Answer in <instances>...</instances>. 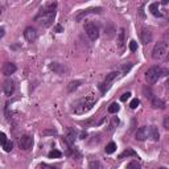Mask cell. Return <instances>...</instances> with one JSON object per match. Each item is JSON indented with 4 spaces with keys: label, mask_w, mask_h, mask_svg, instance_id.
<instances>
[{
    "label": "cell",
    "mask_w": 169,
    "mask_h": 169,
    "mask_svg": "<svg viewBox=\"0 0 169 169\" xmlns=\"http://www.w3.org/2000/svg\"><path fill=\"white\" fill-rule=\"evenodd\" d=\"M129 156H132V157H136V156H138V153H136L134 149L128 148V149H125L124 152H122V153H120L119 159H124V157H129Z\"/></svg>",
    "instance_id": "obj_21"
},
{
    "label": "cell",
    "mask_w": 169,
    "mask_h": 169,
    "mask_svg": "<svg viewBox=\"0 0 169 169\" xmlns=\"http://www.w3.org/2000/svg\"><path fill=\"white\" fill-rule=\"evenodd\" d=\"M50 69L54 71V73H57V74H63L65 73V66L63 65H61V63H57V62L50 65Z\"/></svg>",
    "instance_id": "obj_16"
},
{
    "label": "cell",
    "mask_w": 169,
    "mask_h": 169,
    "mask_svg": "<svg viewBox=\"0 0 169 169\" xmlns=\"http://www.w3.org/2000/svg\"><path fill=\"white\" fill-rule=\"evenodd\" d=\"M49 159H58V157L62 156V153L60 152V151H57V149H53V151H50L49 152Z\"/></svg>",
    "instance_id": "obj_25"
},
{
    "label": "cell",
    "mask_w": 169,
    "mask_h": 169,
    "mask_svg": "<svg viewBox=\"0 0 169 169\" xmlns=\"http://www.w3.org/2000/svg\"><path fill=\"white\" fill-rule=\"evenodd\" d=\"M148 136H149V127H147V125H143V127L138 128L135 132V138H136V140H139V141L145 140Z\"/></svg>",
    "instance_id": "obj_8"
},
{
    "label": "cell",
    "mask_w": 169,
    "mask_h": 169,
    "mask_svg": "<svg viewBox=\"0 0 169 169\" xmlns=\"http://www.w3.org/2000/svg\"><path fill=\"white\" fill-rule=\"evenodd\" d=\"M54 31L57 32V33H60V32H62L63 29H62V27H61V25H56V28H54Z\"/></svg>",
    "instance_id": "obj_38"
},
{
    "label": "cell",
    "mask_w": 169,
    "mask_h": 169,
    "mask_svg": "<svg viewBox=\"0 0 169 169\" xmlns=\"http://www.w3.org/2000/svg\"><path fill=\"white\" fill-rule=\"evenodd\" d=\"M102 12V8L100 7H95V8H87V9H83L81 11L80 13H78L77 16H75V20L77 21H81L83 17H86L87 15H90V13H100Z\"/></svg>",
    "instance_id": "obj_10"
},
{
    "label": "cell",
    "mask_w": 169,
    "mask_h": 169,
    "mask_svg": "<svg viewBox=\"0 0 169 169\" xmlns=\"http://www.w3.org/2000/svg\"><path fill=\"white\" fill-rule=\"evenodd\" d=\"M143 91H144V94H145V96H147V98H149V99H153V94H152V91H151V89H147V87H144V89H143Z\"/></svg>",
    "instance_id": "obj_32"
},
{
    "label": "cell",
    "mask_w": 169,
    "mask_h": 169,
    "mask_svg": "<svg viewBox=\"0 0 169 169\" xmlns=\"http://www.w3.org/2000/svg\"><path fill=\"white\" fill-rule=\"evenodd\" d=\"M149 135L154 141H157V140L160 139V132H159V129H157L156 125H151L149 127Z\"/></svg>",
    "instance_id": "obj_15"
},
{
    "label": "cell",
    "mask_w": 169,
    "mask_h": 169,
    "mask_svg": "<svg viewBox=\"0 0 169 169\" xmlns=\"http://www.w3.org/2000/svg\"><path fill=\"white\" fill-rule=\"evenodd\" d=\"M3 148H4L5 152H11V151H12V148H13L12 141H7V143H5V145L3 147Z\"/></svg>",
    "instance_id": "obj_31"
},
{
    "label": "cell",
    "mask_w": 169,
    "mask_h": 169,
    "mask_svg": "<svg viewBox=\"0 0 169 169\" xmlns=\"http://www.w3.org/2000/svg\"><path fill=\"white\" fill-rule=\"evenodd\" d=\"M131 67H132V62H125L123 66H122V71L120 73L122 74H127L129 70H131Z\"/></svg>",
    "instance_id": "obj_27"
},
{
    "label": "cell",
    "mask_w": 169,
    "mask_h": 169,
    "mask_svg": "<svg viewBox=\"0 0 169 169\" xmlns=\"http://www.w3.org/2000/svg\"><path fill=\"white\" fill-rule=\"evenodd\" d=\"M95 102H96V99L94 98V96H93V95H87V96H85V98L80 99L78 102H75L73 110H74L75 114L82 115V114L87 112L90 109H93V106L95 105Z\"/></svg>",
    "instance_id": "obj_1"
},
{
    "label": "cell",
    "mask_w": 169,
    "mask_h": 169,
    "mask_svg": "<svg viewBox=\"0 0 169 169\" xmlns=\"http://www.w3.org/2000/svg\"><path fill=\"white\" fill-rule=\"evenodd\" d=\"M118 46H119L120 49H123V46H124V29L123 28L120 29L119 36H118Z\"/></svg>",
    "instance_id": "obj_22"
},
{
    "label": "cell",
    "mask_w": 169,
    "mask_h": 169,
    "mask_svg": "<svg viewBox=\"0 0 169 169\" xmlns=\"http://www.w3.org/2000/svg\"><path fill=\"white\" fill-rule=\"evenodd\" d=\"M89 169H105V167L99 160H91L89 163Z\"/></svg>",
    "instance_id": "obj_20"
},
{
    "label": "cell",
    "mask_w": 169,
    "mask_h": 169,
    "mask_svg": "<svg viewBox=\"0 0 169 169\" xmlns=\"http://www.w3.org/2000/svg\"><path fill=\"white\" fill-rule=\"evenodd\" d=\"M153 36H152V32H151L149 29H147V28H143L141 32H140V40H141V42L144 45L149 44L151 41H152Z\"/></svg>",
    "instance_id": "obj_11"
},
{
    "label": "cell",
    "mask_w": 169,
    "mask_h": 169,
    "mask_svg": "<svg viewBox=\"0 0 169 169\" xmlns=\"http://www.w3.org/2000/svg\"><path fill=\"white\" fill-rule=\"evenodd\" d=\"M159 169H168V168H165V167H160Z\"/></svg>",
    "instance_id": "obj_40"
},
{
    "label": "cell",
    "mask_w": 169,
    "mask_h": 169,
    "mask_svg": "<svg viewBox=\"0 0 169 169\" xmlns=\"http://www.w3.org/2000/svg\"><path fill=\"white\" fill-rule=\"evenodd\" d=\"M40 168L41 169H57L56 167H52V165H48V164H41Z\"/></svg>",
    "instance_id": "obj_36"
},
{
    "label": "cell",
    "mask_w": 169,
    "mask_h": 169,
    "mask_svg": "<svg viewBox=\"0 0 169 169\" xmlns=\"http://www.w3.org/2000/svg\"><path fill=\"white\" fill-rule=\"evenodd\" d=\"M152 106H153V109H165V102L163 99L153 98L152 99Z\"/></svg>",
    "instance_id": "obj_19"
},
{
    "label": "cell",
    "mask_w": 169,
    "mask_h": 169,
    "mask_svg": "<svg viewBox=\"0 0 169 169\" xmlns=\"http://www.w3.org/2000/svg\"><path fill=\"white\" fill-rule=\"evenodd\" d=\"M75 139H77V132L74 131V129H69V132H67L66 135V143H69V144H74Z\"/></svg>",
    "instance_id": "obj_17"
},
{
    "label": "cell",
    "mask_w": 169,
    "mask_h": 169,
    "mask_svg": "<svg viewBox=\"0 0 169 169\" xmlns=\"http://www.w3.org/2000/svg\"><path fill=\"white\" fill-rule=\"evenodd\" d=\"M3 89H4L5 95L11 96L13 93H15V82H13L12 80H7L4 82V85H3Z\"/></svg>",
    "instance_id": "obj_12"
},
{
    "label": "cell",
    "mask_w": 169,
    "mask_h": 169,
    "mask_svg": "<svg viewBox=\"0 0 169 169\" xmlns=\"http://www.w3.org/2000/svg\"><path fill=\"white\" fill-rule=\"evenodd\" d=\"M115 151H116V144H115L114 141H111V143H109V144L106 145V153L111 154V153H114Z\"/></svg>",
    "instance_id": "obj_23"
},
{
    "label": "cell",
    "mask_w": 169,
    "mask_h": 169,
    "mask_svg": "<svg viewBox=\"0 0 169 169\" xmlns=\"http://www.w3.org/2000/svg\"><path fill=\"white\" fill-rule=\"evenodd\" d=\"M167 52H168V45L167 42L161 41V42H157L154 45V48L152 50V57L153 60H161L167 56Z\"/></svg>",
    "instance_id": "obj_2"
},
{
    "label": "cell",
    "mask_w": 169,
    "mask_h": 169,
    "mask_svg": "<svg viewBox=\"0 0 169 169\" xmlns=\"http://www.w3.org/2000/svg\"><path fill=\"white\" fill-rule=\"evenodd\" d=\"M57 8V3H48L41 8L40 13H50V12H56Z\"/></svg>",
    "instance_id": "obj_14"
},
{
    "label": "cell",
    "mask_w": 169,
    "mask_h": 169,
    "mask_svg": "<svg viewBox=\"0 0 169 169\" xmlns=\"http://www.w3.org/2000/svg\"><path fill=\"white\" fill-rule=\"evenodd\" d=\"M4 32H5V29L3 27H0V38L3 37V36H4Z\"/></svg>",
    "instance_id": "obj_39"
},
{
    "label": "cell",
    "mask_w": 169,
    "mask_h": 169,
    "mask_svg": "<svg viewBox=\"0 0 169 169\" xmlns=\"http://www.w3.org/2000/svg\"><path fill=\"white\" fill-rule=\"evenodd\" d=\"M129 96H131V93H124V94L120 96V100H122V102H125Z\"/></svg>",
    "instance_id": "obj_35"
},
{
    "label": "cell",
    "mask_w": 169,
    "mask_h": 169,
    "mask_svg": "<svg viewBox=\"0 0 169 169\" xmlns=\"http://www.w3.org/2000/svg\"><path fill=\"white\" fill-rule=\"evenodd\" d=\"M32 145H33V139H32L29 135H24L19 139V147L21 149L28 151L32 148Z\"/></svg>",
    "instance_id": "obj_7"
},
{
    "label": "cell",
    "mask_w": 169,
    "mask_h": 169,
    "mask_svg": "<svg viewBox=\"0 0 169 169\" xmlns=\"http://www.w3.org/2000/svg\"><path fill=\"white\" fill-rule=\"evenodd\" d=\"M56 17V12H50V13H38L36 16V20L40 21V23L44 25V27H50L54 21Z\"/></svg>",
    "instance_id": "obj_5"
},
{
    "label": "cell",
    "mask_w": 169,
    "mask_h": 169,
    "mask_svg": "<svg viewBox=\"0 0 169 169\" xmlns=\"http://www.w3.org/2000/svg\"><path fill=\"white\" fill-rule=\"evenodd\" d=\"M24 37H25V40H27V41L34 42L36 40H37V31H36V28H33V27L25 28V31H24Z\"/></svg>",
    "instance_id": "obj_9"
},
{
    "label": "cell",
    "mask_w": 169,
    "mask_h": 169,
    "mask_svg": "<svg viewBox=\"0 0 169 169\" xmlns=\"http://www.w3.org/2000/svg\"><path fill=\"white\" fill-rule=\"evenodd\" d=\"M127 169H141V167H140V164L138 163V161H131V163L128 164V167H127Z\"/></svg>",
    "instance_id": "obj_29"
},
{
    "label": "cell",
    "mask_w": 169,
    "mask_h": 169,
    "mask_svg": "<svg viewBox=\"0 0 169 169\" xmlns=\"http://www.w3.org/2000/svg\"><path fill=\"white\" fill-rule=\"evenodd\" d=\"M7 141H8V140H7L5 134H4V132H0V145H2V147H4Z\"/></svg>",
    "instance_id": "obj_30"
},
{
    "label": "cell",
    "mask_w": 169,
    "mask_h": 169,
    "mask_svg": "<svg viewBox=\"0 0 169 169\" xmlns=\"http://www.w3.org/2000/svg\"><path fill=\"white\" fill-rule=\"evenodd\" d=\"M0 12H2V11H0Z\"/></svg>",
    "instance_id": "obj_41"
},
{
    "label": "cell",
    "mask_w": 169,
    "mask_h": 169,
    "mask_svg": "<svg viewBox=\"0 0 169 169\" xmlns=\"http://www.w3.org/2000/svg\"><path fill=\"white\" fill-rule=\"evenodd\" d=\"M119 105H118V103H111L110 105V107H109V112L110 114H116L118 111H119Z\"/></svg>",
    "instance_id": "obj_26"
},
{
    "label": "cell",
    "mask_w": 169,
    "mask_h": 169,
    "mask_svg": "<svg viewBox=\"0 0 169 169\" xmlns=\"http://www.w3.org/2000/svg\"><path fill=\"white\" fill-rule=\"evenodd\" d=\"M160 75H161V69L160 67L159 66H152L145 73V80H147V82H148L149 85H153V83H156V82L159 81Z\"/></svg>",
    "instance_id": "obj_3"
},
{
    "label": "cell",
    "mask_w": 169,
    "mask_h": 169,
    "mask_svg": "<svg viewBox=\"0 0 169 169\" xmlns=\"http://www.w3.org/2000/svg\"><path fill=\"white\" fill-rule=\"evenodd\" d=\"M85 32L87 33L89 38L91 41H95L96 38L99 37V29H98V27H96L94 23H91V21H87V23L85 24Z\"/></svg>",
    "instance_id": "obj_4"
},
{
    "label": "cell",
    "mask_w": 169,
    "mask_h": 169,
    "mask_svg": "<svg viewBox=\"0 0 169 169\" xmlns=\"http://www.w3.org/2000/svg\"><path fill=\"white\" fill-rule=\"evenodd\" d=\"M118 125H119V119H118L116 116H114L112 119H111V123H110V128H109V131H110V132H112L114 129L118 127Z\"/></svg>",
    "instance_id": "obj_24"
},
{
    "label": "cell",
    "mask_w": 169,
    "mask_h": 169,
    "mask_svg": "<svg viewBox=\"0 0 169 169\" xmlns=\"http://www.w3.org/2000/svg\"><path fill=\"white\" fill-rule=\"evenodd\" d=\"M159 7H160L159 3H152V4L149 5V11H151V13H152L153 16H156V17L161 16V12L159 11Z\"/></svg>",
    "instance_id": "obj_18"
},
{
    "label": "cell",
    "mask_w": 169,
    "mask_h": 169,
    "mask_svg": "<svg viewBox=\"0 0 169 169\" xmlns=\"http://www.w3.org/2000/svg\"><path fill=\"white\" fill-rule=\"evenodd\" d=\"M139 103H140V100L138 98H135V99H132L131 103H129V107H131V109H136V107L139 106Z\"/></svg>",
    "instance_id": "obj_34"
},
{
    "label": "cell",
    "mask_w": 169,
    "mask_h": 169,
    "mask_svg": "<svg viewBox=\"0 0 169 169\" xmlns=\"http://www.w3.org/2000/svg\"><path fill=\"white\" fill-rule=\"evenodd\" d=\"M119 71H112V73H110L109 75H107L106 77V81L103 82V83H100L99 85V89H100V91L102 93H106L107 90L110 89V86H111V83H112V82L116 80L118 77H119Z\"/></svg>",
    "instance_id": "obj_6"
},
{
    "label": "cell",
    "mask_w": 169,
    "mask_h": 169,
    "mask_svg": "<svg viewBox=\"0 0 169 169\" xmlns=\"http://www.w3.org/2000/svg\"><path fill=\"white\" fill-rule=\"evenodd\" d=\"M16 65L15 63H12V62H7V63H4V66H3V74L4 75H11V74H13L16 71Z\"/></svg>",
    "instance_id": "obj_13"
},
{
    "label": "cell",
    "mask_w": 169,
    "mask_h": 169,
    "mask_svg": "<svg viewBox=\"0 0 169 169\" xmlns=\"http://www.w3.org/2000/svg\"><path fill=\"white\" fill-rule=\"evenodd\" d=\"M164 128L165 129H169V118L168 116L164 119Z\"/></svg>",
    "instance_id": "obj_37"
},
{
    "label": "cell",
    "mask_w": 169,
    "mask_h": 169,
    "mask_svg": "<svg viewBox=\"0 0 169 169\" xmlns=\"http://www.w3.org/2000/svg\"><path fill=\"white\" fill-rule=\"evenodd\" d=\"M129 50H131V52H136V50H138V44H136V41L132 40L129 42Z\"/></svg>",
    "instance_id": "obj_33"
},
{
    "label": "cell",
    "mask_w": 169,
    "mask_h": 169,
    "mask_svg": "<svg viewBox=\"0 0 169 169\" xmlns=\"http://www.w3.org/2000/svg\"><path fill=\"white\" fill-rule=\"evenodd\" d=\"M80 85H81V81H74V82H70V83H69V89H67V90H69V93H73L74 90L77 89Z\"/></svg>",
    "instance_id": "obj_28"
}]
</instances>
